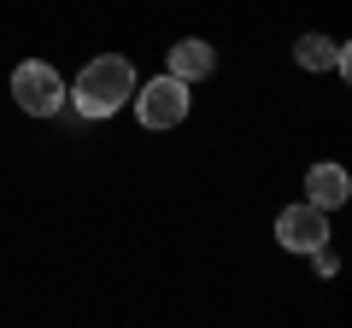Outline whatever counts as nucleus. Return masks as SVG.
<instances>
[{
    "mask_svg": "<svg viewBox=\"0 0 352 328\" xmlns=\"http://www.w3.org/2000/svg\"><path fill=\"white\" fill-rule=\"evenodd\" d=\"M129 94H135V65L118 59V53H106V59L82 65L71 100H76V112H82V117H112L118 106H129Z\"/></svg>",
    "mask_w": 352,
    "mask_h": 328,
    "instance_id": "nucleus-1",
    "label": "nucleus"
},
{
    "mask_svg": "<svg viewBox=\"0 0 352 328\" xmlns=\"http://www.w3.org/2000/svg\"><path fill=\"white\" fill-rule=\"evenodd\" d=\"M305 188H311V205H317V211H329V205H340V200L352 194V182H346V170H340V164H311Z\"/></svg>",
    "mask_w": 352,
    "mask_h": 328,
    "instance_id": "nucleus-5",
    "label": "nucleus"
},
{
    "mask_svg": "<svg viewBox=\"0 0 352 328\" xmlns=\"http://www.w3.org/2000/svg\"><path fill=\"white\" fill-rule=\"evenodd\" d=\"M170 76H176V82L212 76V47H206V41H176V47H170Z\"/></svg>",
    "mask_w": 352,
    "mask_h": 328,
    "instance_id": "nucleus-6",
    "label": "nucleus"
},
{
    "mask_svg": "<svg viewBox=\"0 0 352 328\" xmlns=\"http://www.w3.org/2000/svg\"><path fill=\"white\" fill-rule=\"evenodd\" d=\"M276 235H282V246H294V253H311V246H323V240H329V217L317 211L311 200L288 205V211L276 217Z\"/></svg>",
    "mask_w": 352,
    "mask_h": 328,
    "instance_id": "nucleus-4",
    "label": "nucleus"
},
{
    "mask_svg": "<svg viewBox=\"0 0 352 328\" xmlns=\"http://www.w3.org/2000/svg\"><path fill=\"white\" fill-rule=\"evenodd\" d=\"M135 117L147 129H176L188 117V82H176V76H159L147 89H135Z\"/></svg>",
    "mask_w": 352,
    "mask_h": 328,
    "instance_id": "nucleus-2",
    "label": "nucleus"
},
{
    "mask_svg": "<svg viewBox=\"0 0 352 328\" xmlns=\"http://www.w3.org/2000/svg\"><path fill=\"white\" fill-rule=\"evenodd\" d=\"M340 53H346V41H329V36H300V41H294V59H300L305 71L340 65Z\"/></svg>",
    "mask_w": 352,
    "mask_h": 328,
    "instance_id": "nucleus-7",
    "label": "nucleus"
},
{
    "mask_svg": "<svg viewBox=\"0 0 352 328\" xmlns=\"http://www.w3.org/2000/svg\"><path fill=\"white\" fill-rule=\"evenodd\" d=\"M12 100L24 106V112H36V117H47V112H59L65 106V82H59V71L53 65H18L12 71Z\"/></svg>",
    "mask_w": 352,
    "mask_h": 328,
    "instance_id": "nucleus-3",
    "label": "nucleus"
}]
</instances>
